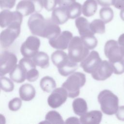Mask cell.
Masks as SVG:
<instances>
[{"mask_svg":"<svg viewBox=\"0 0 124 124\" xmlns=\"http://www.w3.org/2000/svg\"><path fill=\"white\" fill-rule=\"evenodd\" d=\"M47 27L45 31L44 38L48 39L55 38L61 32L60 27L52 18H47Z\"/></svg>","mask_w":124,"mask_h":124,"instance_id":"obj_20","label":"cell"},{"mask_svg":"<svg viewBox=\"0 0 124 124\" xmlns=\"http://www.w3.org/2000/svg\"><path fill=\"white\" fill-rule=\"evenodd\" d=\"M34 3L36 8V13L41 11L44 7L43 0H31Z\"/></svg>","mask_w":124,"mask_h":124,"instance_id":"obj_37","label":"cell"},{"mask_svg":"<svg viewBox=\"0 0 124 124\" xmlns=\"http://www.w3.org/2000/svg\"><path fill=\"white\" fill-rule=\"evenodd\" d=\"M16 0H0V8L2 10L13 8Z\"/></svg>","mask_w":124,"mask_h":124,"instance_id":"obj_33","label":"cell"},{"mask_svg":"<svg viewBox=\"0 0 124 124\" xmlns=\"http://www.w3.org/2000/svg\"><path fill=\"white\" fill-rule=\"evenodd\" d=\"M89 49L84 44L79 36H74L71 40L68 47V56L73 62H81L89 54Z\"/></svg>","mask_w":124,"mask_h":124,"instance_id":"obj_5","label":"cell"},{"mask_svg":"<svg viewBox=\"0 0 124 124\" xmlns=\"http://www.w3.org/2000/svg\"><path fill=\"white\" fill-rule=\"evenodd\" d=\"M21 98L15 97L10 100L8 103V108L10 110L16 111L19 109L22 105V101Z\"/></svg>","mask_w":124,"mask_h":124,"instance_id":"obj_32","label":"cell"},{"mask_svg":"<svg viewBox=\"0 0 124 124\" xmlns=\"http://www.w3.org/2000/svg\"><path fill=\"white\" fill-rule=\"evenodd\" d=\"M97 9L96 0H86L82 6V12L86 17L92 16L95 13Z\"/></svg>","mask_w":124,"mask_h":124,"instance_id":"obj_23","label":"cell"},{"mask_svg":"<svg viewBox=\"0 0 124 124\" xmlns=\"http://www.w3.org/2000/svg\"><path fill=\"white\" fill-rule=\"evenodd\" d=\"M97 2L101 6L108 7L114 5L116 0H96Z\"/></svg>","mask_w":124,"mask_h":124,"instance_id":"obj_35","label":"cell"},{"mask_svg":"<svg viewBox=\"0 0 124 124\" xmlns=\"http://www.w3.org/2000/svg\"></svg>","mask_w":124,"mask_h":124,"instance_id":"obj_43","label":"cell"},{"mask_svg":"<svg viewBox=\"0 0 124 124\" xmlns=\"http://www.w3.org/2000/svg\"><path fill=\"white\" fill-rule=\"evenodd\" d=\"M66 124H79L80 123V120L78 118L75 117H69L66 119L65 122Z\"/></svg>","mask_w":124,"mask_h":124,"instance_id":"obj_39","label":"cell"},{"mask_svg":"<svg viewBox=\"0 0 124 124\" xmlns=\"http://www.w3.org/2000/svg\"><path fill=\"white\" fill-rule=\"evenodd\" d=\"M104 53L111 64L113 73L120 75L124 72V50L114 40H108L104 46Z\"/></svg>","mask_w":124,"mask_h":124,"instance_id":"obj_1","label":"cell"},{"mask_svg":"<svg viewBox=\"0 0 124 124\" xmlns=\"http://www.w3.org/2000/svg\"><path fill=\"white\" fill-rule=\"evenodd\" d=\"M16 11L25 16L36 12V8L34 3L31 0H22L16 5Z\"/></svg>","mask_w":124,"mask_h":124,"instance_id":"obj_16","label":"cell"},{"mask_svg":"<svg viewBox=\"0 0 124 124\" xmlns=\"http://www.w3.org/2000/svg\"><path fill=\"white\" fill-rule=\"evenodd\" d=\"M23 15L18 11H11L9 9H4L0 13V26L1 28H7L14 24H21Z\"/></svg>","mask_w":124,"mask_h":124,"instance_id":"obj_10","label":"cell"},{"mask_svg":"<svg viewBox=\"0 0 124 124\" xmlns=\"http://www.w3.org/2000/svg\"><path fill=\"white\" fill-rule=\"evenodd\" d=\"M113 73V68L109 61H102L96 70L91 74L93 78L96 80H105Z\"/></svg>","mask_w":124,"mask_h":124,"instance_id":"obj_14","label":"cell"},{"mask_svg":"<svg viewBox=\"0 0 124 124\" xmlns=\"http://www.w3.org/2000/svg\"><path fill=\"white\" fill-rule=\"evenodd\" d=\"M101 62L102 60L99 53L96 51L93 50L80 62V66L84 72L92 74L96 70Z\"/></svg>","mask_w":124,"mask_h":124,"instance_id":"obj_11","label":"cell"},{"mask_svg":"<svg viewBox=\"0 0 124 124\" xmlns=\"http://www.w3.org/2000/svg\"><path fill=\"white\" fill-rule=\"evenodd\" d=\"M51 18L58 25L65 23L69 19L66 8L60 6L55 8L52 11Z\"/></svg>","mask_w":124,"mask_h":124,"instance_id":"obj_18","label":"cell"},{"mask_svg":"<svg viewBox=\"0 0 124 124\" xmlns=\"http://www.w3.org/2000/svg\"><path fill=\"white\" fill-rule=\"evenodd\" d=\"M17 59L13 53L3 51L0 55V75L3 76L10 73L16 66Z\"/></svg>","mask_w":124,"mask_h":124,"instance_id":"obj_9","label":"cell"},{"mask_svg":"<svg viewBox=\"0 0 124 124\" xmlns=\"http://www.w3.org/2000/svg\"><path fill=\"white\" fill-rule=\"evenodd\" d=\"M99 16L100 18L105 23H108L112 20L114 16V13L111 8L104 7L100 10Z\"/></svg>","mask_w":124,"mask_h":124,"instance_id":"obj_29","label":"cell"},{"mask_svg":"<svg viewBox=\"0 0 124 124\" xmlns=\"http://www.w3.org/2000/svg\"><path fill=\"white\" fill-rule=\"evenodd\" d=\"M76 2V0H57V4L60 7H67Z\"/></svg>","mask_w":124,"mask_h":124,"instance_id":"obj_36","label":"cell"},{"mask_svg":"<svg viewBox=\"0 0 124 124\" xmlns=\"http://www.w3.org/2000/svg\"><path fill=\"white\" fill-rule=\"evenodd\" d=\"M68 97V93L64 88H55L49 95L47 103L51 108H56L65 103Z\"/></svg>","mask_w":124,"mask_h":124,"instance_id":"obj_12","label":"cell"},{"mask_svg":"<svg viewBox=\"0 0 124 124\" xmlns=\"http://www.w3.org/2000/svg\"><path fill=\"white\" fill-rule=\"evenodd\" d=\"M120 17L121 19L124 21V8L121 9V12H120Z\"/></svg>","mask_w":124,"mask_h":124,"instance_id":"obj_42","label":"cell"},{"mask_svg":"<svg viewBox=\"0 0 124 124\" xmlns=\"http://www.w3.org/2000/svg\"><path fill=\"white\" fill-rule=\"evenodd\" d=\"M28 26L32 34L44 38L47 27V19L39 13H35L30 16Z\"/></svg>","mask_w":124,"mask_h":124,"instance_id":"obj_6","label":"cell"},{"mask_svg":"<svg viewBox=\"0 0 124 124\" xmlns=\"http://www.w3.org/2000/svg\"><path fill=\"white\" fill-rule=\"evenodd\" d=\"M102 113L99 110H92L80 116V123L82 124H98L101 121Z\"/></svg>","mask_w":124,"mask_h":124,"instance_id":"obj_15","label":"cell"},{"mask_svg":"<svg viewBox=\"0 0 124 124\" xmlns=\"http://www.w3.org/2000/svg\"><path fill=\"white\" fill-rule=\"evenodd\" d=\"M42 123L52 124H61L64 123L60 114L55 110L48 111L46 115L45 121L42 122Z\"/></svg>","mask_w":124,"mask_h":124,"instance_id":"obj_26","label":"cell"},{"mask_svg":"<svg viewBox=\"0 0 124 124\" xmlns=\"http://www.w3.org/2000/svg\"><path fill=\"white\" fill-rule=\"evenodd\" d=\"M32 59L36 65L42 68H47L49 65V57L44 52L38 51Z\"/></svg>","mask_w":124,"mask_h":124,"instance_id":"obj_24","label":"cell"},{"mask_svg":"<svg viewBox=\"0 0 124 124\" xmlns=\"http://www.w3.org/2000/svg\"><path fill=\"white\" fill-rule=\"evenodd\" d=\"M75 25L80 36L94 34L91 29L90 23L86 18L82 16L78 17L75 20Z\"/></svg>","mask_w":124,"mask_h":124,"instance_id":"obj_17","label":"cell"},{"mask_svg":"<svg viewBox=\"0 0 124 124\" xmlns=\"http://www.w3.org/2000/svg\"><path fill=\"white\" fill-rule=\"evenodd\" d=\"M40 46V40L38 37L30 36L21 45V53L24 57L32 58L38 52Z\"/></svg>","mask_w":124,"mask_h":124,"instance_id":"obj_8","label":"cell"},{"mask_svg":"<svg viewBox=\"0 0 124 124\" xmlns=\"http://www.w3.org/2000/svg\"><path fill=\"white\" fill-rule=\"evenodd\" d=\"M40 85L41 89L47 93H50L56 87V83L55 80L49 76L43 77L40 80Z\"/></svg>","mask_w":124,"mask_h":124,"instance_id":"obj_25","label":"cell"},{"mask_svg":"<svg viewBox=\"0 0 124 124\" xmlns=\"http://www.w3.org/2000/svg\"><path fill=\"white\" fill-rule=\"evenodd\" d=\"M9 76L13 81L16 83H22L26 79V72L19 64H16L9 73Z\"/></svg>","mask_w":124,"mask_h":124,"instance_id":"obj_21","label":"cell"},{"mask_svg":"<svg viewBox=\"0 0 124 124\" xmlns=\"http://www.w3.org/2000/svg\"><path fill=\"white\" fill-rule=\"evenodd\" d=\"M72 107L75 113L78 116L83 115L87 112L88 110L87 102L81 98L75 99L72 103Z\"/></svg>","mask_w":124,"mask_h":124,"instance_id":"obj_22","label":"cell"},{"mask_svg":"<svg viewBox=\"0 0 124 124\" xmlns=\"http://www.w3.org/2000/svg\"><path fill=\"white\" fill-rule=\"evenodd\" d=\"M86 46L89 49H94L97 45V40L93 34H89L80 36Z\"/></svg>","mask_w":124,"mask_h":124,"instance_id":"obj_30","label":"cell"},{"mask_svg":"<svg viewBox=\"0 0 124 124\" xmlns=\"http://www.w3.org/2000/svg\"><path fill=\"white\" fill-rule=\"evenodd\" d=\"M13 80L4 76L0 77V88L5 92H11L14 89V84Z\"/></svg>","mask_w":124,"mask_h":124,"instance_id":"obj_31","label":"cell"},{"mask_svg":"<svg viewBox=\"0 0 124 124\" xmlns=\"http://www.w3.org/2000/svg\"><path fill=\"white\" fill-rule=\"evenodd\" d=\"M69 18L75 19L79 17L82 12V5L78 2H75L70 6L65 7Z\"/></svg>","mask_w":124,"mask_h":124,"instance_id":"obj_27","label":"cell"},{"mask_svg":"<svg viewBox=\"0 0 124 124\" xmlns=\"http://www.w3.org/2000/svg\"><path fill=\"white\" fill-rule=\"evenodd\" d=\"M97 99L103 113L108 115L116 114L119 108V99L111 91L108 90L102 91Z\"/></svg>","mask_w":124,"mask_h":124,"instance_id":"obj_3","label":"cell"},{"mask_svg":"<svg viewBox=\"0 0 124 124\" xmlns=\"http://www.w3.org/2000/svg\"><path fill=\"white\" fill-rule=\"evenodd\" d=\"M116 116L119 120L124 121V106L119 107L116 113Z\"/></svg>","mask_w":124,"mask_h":124,"instance_id":"obj_38","label":"cell"},{"mask_svg":"<svg viewBox=\"0 0 124 124\" xmlns=\"http://www.w3.org/2000/svg\"><path fill=\"white\" fill-rule=\"evenodd\" d=\"M35 88L32 85L29 83L22 85L19 89V96L23 101H31L35 97Z\"/></svg>","mask_w":124,"mask_h":124,"instance_id":"obj_19","label":"cell"},{"mask_svg":"<svg viewBox=\"0 0 124 124\" xmlns=\"http://www.w3.org/2000/svg\"><path fill=\"white\" fill-rule=\"evenodd\" d=\"M105 24L102 19H95L90 23V28L94 34H103L105 32Z\"/></svg>","mask_w":124,"mask_h":124,"instance_id":"obj_28","label":"cell"},{"mask_svg":"<svg viewBox=\"0 0 124 124\" xmlns=\"http://www.w3.org/2000/svg\"><path fill=\"white\" fill-rule=\"evenodd\" d=\"M114 6L118 9H122L124 8V0H116Z\"/></svg>","mask_w":124,"mask_h":124,"instance_id":"obj_40","label":"cell"},{"mask_svg":"<svg viewBox=\"0 0 124 124\" xmlns=\"http://www.w3.org/2000/svg\"><path fill=\"white\" fill-rule=\"evenodd\" d=\"M53 63L57 67L61 75L66 77L74 73L78 68V63L72 61L68 55L62 50H58L51 56Z\"/></svg>","mask_w":124,"mask_h":124,"instance_id":"obj_2","label":"cell"},{"mask_svg":"<svg viewBox=\"0 0 124 124\" xmlns=\"http://www.w3.org/2000/svg\"><path fill=\"white\" fill-rule=\"evenodd\" d=\"M85 82L86 76L83 73L75 72L70 75L62 87L66 90L69 97L74 98L79 95L80 88L84 85Z\"/></svg>","mask_w":124,"mask_h":124,"instance_id":"obj_4","label":"cell"},{"mask_svg":"<svg viewBox=\"0 0 124 124\" xmlns=\"http://www.w3.org/2000/svg\"><path fill=\"white\" fill-rule=\"evenodd\" d=\"M73 37V34L70 31H64L55 38L49 39L48 42L53 48L64 50L68 48L69 43Z\"/></svg>","mask_w":124,"mask_h":124,"instance_id":"obj_13","label":"cell"},{"mask_svg":"<svg viewBox=\"0 0 124 124\" xmlns=\"http://www.w3.org/2000/svg\"><path fill=\"white\" fill-rule=\"evenodd\" d=\"M118 43L124 50V33L122 34L118 38Z\"/></svg>","mask_w":124,"mask_h":124,"instance_id":"obj_41","label":"cell"},{"mask_svg":"<svg viewBox=\"0 0 124 124\" xmlns=\"http://www.w3.org/2000/svg\"><path fill=\"white\" fill-rule=\"evenodd\" d=\"M43 3L45 9L51 11L55 9L57 4V0H43Z\"/></svg>","mask_w":124,"mask_h":124,"instance_id":"obj_34","label":"cell"},{"mask_svg":"<svg viewBox=\"0 0 124 124\" xmlns=\"http://www.w3.org/2000/svg\"><path fill=\"white\" fill-rule=\"evenodd\" d=\"M20 26L19 24H12L1 32L0 42L2 47H8L13 43L20 34Z\"/></svg>","mask_w":124,"mask_h":124,"instance_id":"obj_7","label":"cell"}]
</instances>
